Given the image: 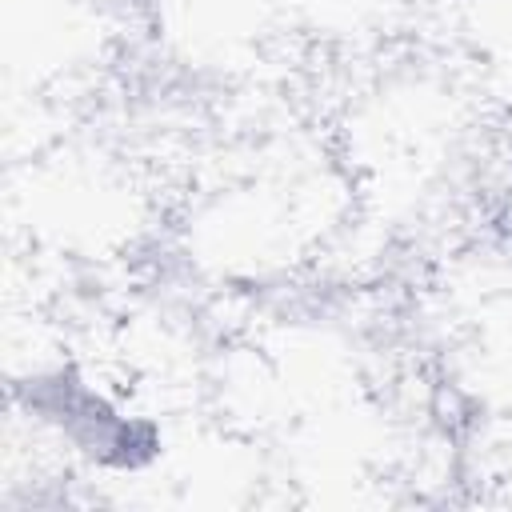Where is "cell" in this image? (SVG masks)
I'll return each mask as SVG.
<instances>
[{
    "label": "cell",
    "mask_w": 512,
    "mask_h": 512,
    "mask_svg": "<svg viewBox=\"0 0 512 512\" xmlns=\"http://www.w3.org/2000/svg\"><path fill=\"white\" fill-rule=\"evenodd\" d=\"M12 400L24 420L60 436L88 464L136 472L160 452V428L144 412H128L72 364L28 368L12 380Z\"/></svg>",
    "instance_id": "6da1fadb"
}]
</instances>
